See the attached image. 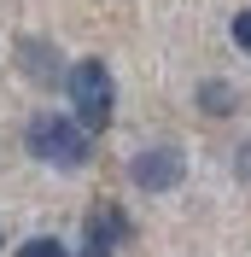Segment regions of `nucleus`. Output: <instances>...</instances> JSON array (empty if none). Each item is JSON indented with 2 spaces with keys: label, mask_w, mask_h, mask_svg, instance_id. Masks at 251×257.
Masks as SVG:
<instances>
[{
  "label": "nucleus",
  "mask_w": 251,
  "mask_h": 257,
  "mask_svg": "<svg viewBox=\"0 0 251 257\" xmlns=\"http://www.w3.org/2000/svg\"><path fill=\"white\" fill-rule=\"evenodd\" d=\"M64 94H70V105H76V123L88 128V135H99V128L111 123L117 88H111L105 59H76L70 70H64Z\"/></svg>",
  "instance_id": "1"
},
{
  "label": "nucleus",
  "mask_w": 251,
  "mask_h": 257,
  "mask_svg": "<svg viewBox=\"0 0 251 257\" xmlns=\"http://www.w3.org/2000/svg\"><path fill=\"white\" fill-rule=\"evenodd\" d=\"M30 152L53 170H82L88 164V128L59 111H41V117H30Z\"/></svg>",
  "instance_id": "2"
},
{
  "label": "nucleus",
  "mask_w": 251,
  "mask_h": 257,
  "mask_svg": "<svg viewBox=\"0 0 251 257\" xmlns=\"http://www.w3.org/2000/svg\"><path fill=\"white\" fill-rule=\"evenodd\" d=\"M129 176H135V187H141V193H170V187H181L187 164H181L175 146H152V152H135Z\"/></svg>",
  "instance_id": "3"
},
{
  "label": "nucleus",
  "mask_w": 251,
  "mask_h": 257,
  "mask_svg": "<svg viewBox=\"0 0 251 257\" xmlns=\"http://www.w3.org/2000/svg\"><path fill=\"white\" fill-rule=\"evenodd\" d=\"M135 228L117 205H94L88 210V234H82V257H117V245L129 240Z\"/></svg>",
  "instance_id": "4"
},
{
  "label": "nucleus",
  "mask_w": 251,
  "mask_h": 257,
  "mask_svg": "<svg viewBox=\"0 0 251 257\" xmlns=\"http://www.w3.org/2000/svg\"><path fill=\"white\" fill-rule=\"evenodd\" d=\"M18 59H24V70H30L41 88H53V82H64V70L53 64V47H41V41H24L18 47Z\"/></svg>",
  "instance_id": "5"
},
{
  "label": "nucleus",
  "mask_w": 251,
  "mask_h": 257,
  "mask_svg": "<svg viewBox=\"0 0 251 257\" xmlns=\"http://www.w3.org/2000/svg\"><path fill=\"white\" fill-rule=\"evenodd\" d=\"M199 105L210 117H228V111H234V88H228V82H204V88H199Z\"/></svg>",
  "instance_id": "6"
},
{
  "label": "nucleus",
  "mask_w": 251,
  "mask_h": 257,
  "mask_svg": "<svg viewBox=\"0 0 251 257\" xmlns=\"http://www.w3.org/2000/svg\"><path fill=\"white\" fill-rule=\"evenodd\" d=\"M18 257H70V251H64L59 240H47V234H41V240H24V245H18Z\"/></svg>",
  "instance_id": "7"
},
{
  "label": "nucleus",
  "mask_w": 251,
  "mask_h": 257,
  "mask_svg": "<svg viewBox=\"0 0 251 257\" xmlns=\"http://www.w3.org/2000/svg\"><path fill=\"white\" fill-rule=\"evenodd\" d=\"M234 47L251 53V6H245V12H234Z\"/></svg>",
  "instance_id": "8"
},
{
  "label": "nucleus",
  "mask_w": 251,
  "mask_h": 257,
  "mask_svg": "<svg viewBox=\"0 0 251 257\" xmlns=\"http://www.w3.org/2000/svg\"><path fill=\"white\" fill-rule=\"evenodd\" d=\"M239 176L251 181V146H245V152H239Z\"/></svg>",
  "instance_id": "9"
}]
</instances>
